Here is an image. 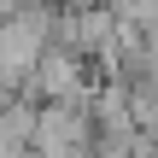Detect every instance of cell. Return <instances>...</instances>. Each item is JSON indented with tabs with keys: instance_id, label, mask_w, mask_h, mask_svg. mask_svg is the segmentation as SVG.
I'll return each mask as SVG.
<instances>
[{
	"instance_id": "6da1fadb",
	"label": "cell",
	"mask_w": 158,
	"mask_h": 158,
	"mask_svg": "<svg viewBox=\"0 0 158 158\" xmlns=\"http://www.w3.org/2000/svg\"><path fill=\"white\" fill-rule=\"evenodd\" d=\"M29 141H35V106L6 94L0 100V158H29Z\"/></svg>"
}]
</instances>
